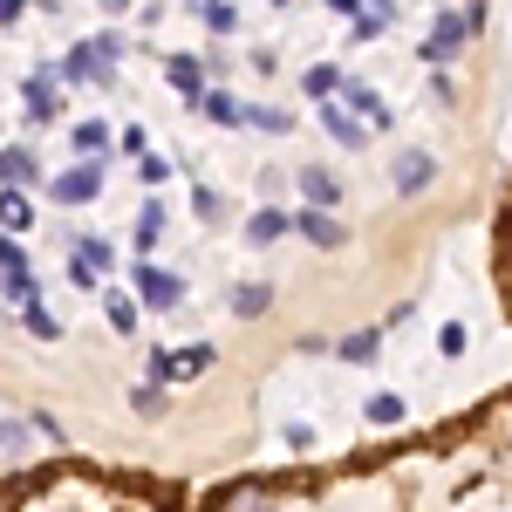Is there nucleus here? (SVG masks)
Wrapping results in <instances>:
<instances>
[{
	"label": "nucleus",
	"mask_w": 512,
	"mask_h": 512,
	"mask_svg": "<svg viewBox=\"0 0 512 512\" xmlns=\"http://www.w3.org/2000/svg\"><path fill=\"white\" fill-rule=\"evenodd\" d=\"M130 294H137V308H178L185 301V274H171L158 260H137V274H130Z\"/></svg>",
	"instance_id": "obj_1"
},
{
	"label": "nucleus",
	"mask_w": 512,
	"mask_h": 512,
	"mask_svg": "<svg viewBox=\"0 0 512 512\" xmlns=\"http://www.w3.org/2000/svg\"><path fill=\"white\" fill-rule=\"evenodd\" d=\"M21 103H28V123H55L62 117V69H35L21 82Z\"/></svg>",
	"instance_id": "obj_2"
},
{
	"label": "nucleus",
	"mask_w": 512,
	"mask_h": 512,
	"mask_svg": "<svg viewBox=\"0 0 512 512\" xmlns=\"http://www.w3.org/2000/svg\"><path fill=\"white\" fill-rule=\"evenodd\" d=\"M96 192H103V164H76V171L48 178V198H55V205H89Z\"/></svg>",
	"instance_id": "obj_3"
},
{
	"label": "nucleus",
	"mask_w": 512,
	"mask_h": 512,
	"mask_svg": "<svg viewBox=\"0 0 512 512\" xmlns=\"http://www.w3.org/2000/svg\"><path fill=\"white\" fill-rule=\"evenodd\" d=\"M465 41H472V21H465V14H437L431 41H424L417 55H424V62H451V55H458Z\"/></svg>",
	"instance_id": "obj_4"
},
{
	"label": "nucleus",
	"mask_w": 512,
	"mask_h": 512,
	"mask_svg": "<svg viewBox=\"0 0 512 512\" xmlns=\"http://www.w3.org/2000/svg\"><path fill=\"white\" fill-rule=\"evenodd\" d=\"M103 274H110V246H103V239H76V246H69V280H76V287H96Z\"/></svg>",
	"instance_id": "obj_5"
},
{
	"label": "nucleus",
	"mask_w": 512,
	"mask_h": 512,
	"mask_svg": "<svg viewBox=\"0 0 512 512\" xmlns=\"http://www.w3.org/2000/svg\"><path fill=\"white\" fill-rule=\"evenodd\" d=\"M342 110H362V123H369V130H390V123H396V110L376 96V89H369V82H342Z\"/></svg>",
	"instance_id": "obj_6"
},
{
	"label": "nucleus",
	"mask_w": 512,
	"mask_h": 512,
	"mask_svg": "<svg viewBox=\"0 0 512 512\" xmlns=\"http://www.w3.org/2000/svg\"><path fill=\"white\" fill-rule=\"evenodd\" d=\"M35 178H41V158L28 144H7V151H0V185H7V192H28Z\"/></svg>",
	"instance_id": "obj_7"
},
{
	"label": "nucleus",
	"mask_w": 512,
	"mask_h": 512,
	"mask_svg": "<svg viewBox=\"0 0 512 512\" xmlns=\"http://www.w3.org/2000/svg\"><path fill=\"white\" fill-rule=\"evenodd\" d=\"M212 512H274V485H226Z\"/></svg>",
	"instance_id": "obj_8"
},
{
	"label": "nucleus",
	"mask_w": 512,
	"mask_h": 512,
	"mask_svg": "<svg viewBox=\"0 0 512 512\" xmlns=\"http://www.w3.org/2000/svg\"><path fill=\"white\" fill-rule=\"evenodd\" d=\"M294 233H308L315 239V246H342V226H335V212H328V205H308V212H294Z\"/></svg>",
	"instance_id": "obj_9"
},
{
	"label": "nucleus",
	"mask_w": 512,
	"mask_h": 512,
	"mask_svg": "<svg viewBox=\"0 0 512 512\" xmlns=\"http://www.w3.org/2000/svg\"><path fill=\"white\" fill-rule=\"evenodd\" d=\"M431 178H437L431 151H403V158H396V192H424Z\"/></svg>",
	"instance_id": "obj_10"
},
{
	"label": "nucleus",
	"mask_w": 512,
	"mask_h": 512,
	"mask_svg": "<svg viewBox=\"0 0 512 512\" xmlns=\"http://www.w3.org/2000/svg\"><path fill=\"white\" fill-rule=\"evenodd\" d=\"M62 82H110V62L82 41V48H69V62H62Z\"/></svg>",
	"instance_id": "obj_11"
},
{
	"label": "nucleus",
	"mask_w": 512,
	"mask_h": 512,
	"mask_svg": "<svg viewBox=\"0 0 512 512\" xmlns=\"http://www.w3.org/2000/svg\"><path fill=\"white\" fill-rule=\"evenodd\" d=\"M321 123H328V137H335L342 151H362V137H369V130H362V117H349L342 103H328V110H321Z\"/></svg>",
	"instance_id": "obj_12"
},
{
	"label": "nucleus",
	"mask_w": 512,
	"mask_h": 512,
	"mask_svg": "<svg viewBox=\"0 0 512 512\" xmlns=\"http://www.w3.org/2000/svg\"><path fill=\"white\" fill-rule=\"evenodd\" d=\"M294 185H301V198H308V205H335V198H342L335 171H321V164H301V178H294Z\"/></svg>",
	"instance_id": "obj_13"
},
{
	"label": "nucleus",
	"mask_w": 512,
	"mask_h": 512,
	"mask_svg": "<svg viewBox=\"0 0 512 512\" xmlns=\"http://www.w3.org/2000/svg\"><path fill=\"white\" fill-rule=\"evenodd\" d=\"M28 424H14V417H0V465H7V472H14V465H28V451H35V444H28Z\"/></svg>",
	"instance_id": "obj_14"
},
{
	"label": "nucleus",
	"mask_w": 512,
	"mask_h": 512,
	"mask_svg": "<svg viewBox=\"0 0 512 512\" xmlns=\"http://www.w3.org/2000/svg\"><path fill=\"white\" fill-rule=\"evenodd\" d=\"M287 226H294L287 212H274V205H260V212L246 219V246H274V239L287 233Z\"/></svg>",
	"instance_id": "obj_15"
},
{
	"label": "nucleus",
	"mask_w": 512,
	"mask_h": 512,
	"mask_svg": "<svg viewBox=\"0 0 512 512\" xmlns=\"http://www.w3.org/2000/svg\"><path fill=\"white\" fill-rule=\"evenodd\" d=\"M192 110H205L212 123H226V130H233V123H246V110H239L226 89H198V96H192Z\"/></svg>",
	"instance_id": "obj_16"
},
{
	"label": "nucleus",
	"mask_w": 512,
	"mask_h": 512,
	"mask_svg": "<svg viewBox=\"0 0 512 512\" xmlns=\"http://www.w3.org/2000/svg\"><path fill=\"white\" fill-rule=\"evenodd\" d=\"M164 369H171V383H192V376H205V369H212V349H205V342H198V349H164Z\"/></svg>",
	"instance_id": "obj_17"
},
{
	"label": "nucleus",
	"mask_w": 512,
	"mask_h": 512,
	"mask_svg": "<svg viewBox=\"0 0 512 512\" xmlns=\"http://www.w3.org/2000/svg\"><path fill=\"white\" fill-rule=\"evenodd\" d=\"M267 308H274V287H260V280L233 287V315H239V321H260Z\"/></svg>",
	"instance_id": "obj_18"
},
{
	"label": "nucleus",
	"mask_w": 512,
	"mask_h": 512,
	"mask_svg": "<svg viewBox=\"0 0 512 512\" xmlns=\"http://www.w3.org/2000/svg\"><path fill=\"white\" fill-rule=\"evenodd\" d=\"M164 76H171V89H185V96H198V89H205L198 55H164Z\"/></svg>",
	"instance_id": "obj_19"
},
{
	"label": "nucleus",
	"mask_w": 512,
	"mask_h": 512,
	"mask_svg": "<svg viewBox=\"0 0 512 512\" xmlns=\"http://www.w3.org/2000/svg\"><path fill=\"white\" fill-rule=\"evenodd\" d=\"M28 226H35L28 192H0V233H28Z\"/></svg>",
	"instance_id": "obj_20"
},
{
	"label": "nucleus",
	"mask_w": 512,
	"mask_h": 512,
	"mask_svg": "<svg viewBox=\"0 0 512 512\" xmlns=\"http://www.w3.org/2000/svg\"><path fill=\"white\" fill-rule=\"evenodd\" d=\"M21 328H28V335H35V342H55V335H62V321L48 315V308H41V301H21Z\"/></svg>",
	"instance_id": "obj_21"
},
{
	"label": "nucleus",
	"mask_w": 512,
	"mask_h": 512,
	"mask_svg": "<svg viewBox=\"0 0 512 512\" xmlns=\"http://www.w3.org/2000/svg\"><path fill=\"white\" fill-rule=\"evenodd\" d=\"M158 239H164V205H158V198H151V205L137 212V253H151Z\"/></svg>",
	"instance_id": "obj_22"
},
{
	"label": "nucleus",
	"mask_w": 512,
	"mask_h": 512,
	"mask_svg": "<svg viewBox=\"0 0 512 512\" xmlns=\"http://www.w3.org/2000/svg\"><path fill=\"white\" fill-rule=\"evenodd\" d=\"M7 301H41V280H35L28 260H21V267H7Z\"/></svg>",
	"instance_id": "obj_23"
},
{
	"label": "nucleus",
	"mask_w": 512,
	"mask_h": 512,
	"mask_svg": "<svg viewBox=\"0 0 512 512\" xmlns=\"http://www.w3.org/2000/svg\"><path fill=\"white\" fill-rule=\"evenodd\" d=\"M335 349L349 355V362H376V349H383V335H376V328H362V335H342Z\"/></svg>",
	"instance_id": "obj_24"
},
{
	"label": "nucleus",
	"mask_w": 512,
	"mask_h": 512,
	"mask_svg": "<svg viewBox=\"0 0 512 512\" xmlns=\"http://www.w3.org/2000/svg\"><path fill=\"white\" fill-rule=\"evenodd\" d=\"M103 315H110V328L130 335V328H137V294H110V301H103Z\"/></svg>",
	"instance_id": "obj_25"
},
{
	"label": "nucleus",
	"mask_w": 512,
	"mask_h": 512,
	"mask_svg": "<svg viewBox=\"0 0 512 512\" xmlns=\"http://www.w3.org/2000/svg\"><path fill=\"white\" fill-rule=\"evenodd\" d=\"M198 14H205V28H212V35H233V28H239V14L226 7V0H198Z\"/></svg>",
	"instance_id": "obj_26"
},
{
	"label": "nucleus",
	"mask_w": 512,
	"mask_h": 512,
	"mask_svg": "<svg viewBox=\"0 0 512 512\" xmlns=\"http://www.w3.org/2000/svg\"><path fill=\"white\" fill-rule=\"evenodd\" d=\"M103 144H110V123H96V117H89V123H76V151H82V158H96Z\"/></svg>",
	"instance_id": "obj_27"
},
{
	"label": "nucleus",
	"mask_w": 512,
	"mask_h": 512,
	"mask_svg": "<svg viewBox=\"0 0 512 512\" xmlns=\"http://www.w3.org/2000/svg\"><path fill=\"white\" fill-rule=\"evenodd\" d=\"M130 410H137V417H164V390L158 383H137V390H130Z\"/></svg>",
	"instance_id": "obj_28"
},
{
	"label": "nucleus",
	"mask_w": 512,
	"mask_h": 512,
	"mask_svg": "<svg viewBox=\"0 0 512 512\" xmlns=\"http://www.w3.org/2000/svg\"><path fill=\"white\" fill-rule=\"evenodd\" d=\"M246 117L260 123L267 137H287V130H294V117H287V110H274V103H260V110H246Z\"/></svg>",
	"instance_id": "obj_29"
},
{
	"label": "nucleus",
	"mask_w": 512,
	"mask_h": 512,
	"mask_svg": "<svg viewBox=\"0 0 512 512\" xmlns=\"http://www.w3.org/2000/svg\"><path fill=\"white\" fill-rule=\"evenodd\" d=\"M192 212H198V219H219V212H226V198L212 192V185H198V192H192Z\"/></svg>",
	"instance_id": "obj_30"
},
{
	"label": "nucleus",
	"mask_w": 512,
	"mask_h": 512,
	"mask_svg": "<svg viewBox=\"0 0 512 512\" xmlns=\"http://www.w3.org/2000/svg\"><path fill=\"white\" fill-rule=\"evenodd\" d=\"M396 417H403L396 396H369V424H396Z\"/></svg>",
	"instance_id": "obj_31"
},
{
	"label": "nucleus",
	"mask_w": 512,
	"mask_h": 512,
	"mask_svg": "<svg viewBox=\"0 0 512 512\" xmlns=\"http://www.w3.org/2000/svg\"><path fill=\"white\" fill-rule=\"evenodd\" d=\"M137 178H144V185H164V178H171V164H164V158H151V151H144V164H137Z\"/></svg>",
	"instance_id": "obj_32"
},
{
	"label": "nucleus",
	"mask_w": 512,
	"mask_h": 512,
	"mask_svg": "<svg viewBox=\"0 0 512 512\" xmlns=\"http://www.w3.org/2000/svg\"><path fill=\"white\" fill-rule=\"evenodd\" d=\"M308 89H315V96H335L342 76H335V69H308Z\"/></svg>",
	"instance_id": "obj_33"
},
{
	"label": "nucleus",
	"mask_w": 512,
	"mask_h": 512,
	"mask_svg": "<svg viewBox=\"0 0 512 512\" xmlns=\"http://www.w3.org/2000/svg\"><path fill=\"white\" fill-rule=\"evenodd\" d=\"M437 349H444V355H465V328H458V321H451V328H444V335H437Z\"/></svg>",
	"instance_id": "obj_34"
},
{
	"label": "nucleus",
	"mask_w": 512,
	"mask_h": 512,
	"mask_svg": "<svg viewBox=\"0 0 512 512\" xmlns=\"http://www.w3.org/2000/svg\"><path fill=\"white\" fill-rule=\"evenodd\" d=\"M89 48H96L103 62H117V55H123V35H96V41H89Z\"/></svg>",
	"instance_id": "obj_35"
},
{
	"label": "nucleus",
	"mask_w": 512,
	"mask_h": 512,
	"mask_svg": "<svg viewBox=\"0 0 512 512\" xmlns=\"http://www.w3.org/2000/svg\"><path fill=\"white\" fill-rule=\"evenodd\" d=\"M7 267H21V246H14V233L0 239V274H7Z\"/></svg>",
	"instance_id": "obj_36"
},
{
	"label": "nucleus",
	"mask_w": 512,
	"mask_h": 512,
	"mask_svg": "<svg viewBox=\"0 0 512 512\" xmlns=\"http://www.w3.org/2000/svg\"><path fill=\"white\" fill-rule=\"evenodd\" d=\"M21 7H28V0H0V28H14V21H21Z\"/></svg>",
	"instance_id": "obj_37"
},
{
	"label": "nucleus",
	"mask_w": 512,
	"mask_h": 512,
	"mask_svg": "<svg viewBox=\"0 0 512 512\" xmlns=\"http://www.w3.org/2000/svg\"><path fill=\"white\" fill-rule=\"evenodd\" d=\"M328 7H335V14H349V21L362 14V0H328Z\"/></svg>",
	"instance_id": "obj_38"
},
{
	"label": "nucleus",
	"mask_w": 512,
	"mask_h": 512,
	"mask_svg": "<svg viewBox=\"0 0 512 512\" xmlns=\"http://www.w3.org/2000/svg\"><path fill=\"white\" fill-rule=\"evenodd\" d=\"M123 7H130V0H103V14H123Z\"/></svg>",
	"instance_id": "obj_39"
},
{
	"label": "nucleus",
	"mask_w": 512,
	"mask_h": 512,
	"mask_svg": "<svg viewBox=\"0 0 512 512\" xmlns=\"http://www.w3.org/2000/svg\"><path fill=\"white\" fill-rule=\"evenodd\" d=\"M274 7H287V0H274Z\"/></svg>",
	"instance_id": "obj_40"
},
{
	"label": "nucleus",
	"mask_w": 512,
	"mask_h": 512,
	"mask_svg": "<svg viewBox=\"0 0 512 512\" xmlns=\"http://www.w3.org/2000/svg\"><path fill=\"white\" fill-rule=\"evenodd\" d=\"M472 7H485V0H472Z\"/></svg>",
	"instance_id": "obj_41"
},
{
	"label": "nucleus",
	"mask_w": 512,
	"mask_h": 512,
	"mask_svg": "<svg viewBox=\"0 0 512 512\" xmlns=\"http://www.w3.org/2000/svg\"><path fill=\"white\" fill-rule=\"evenodd\" d=\"M192 7H198V0H192Z\"/></svg>",
	"instance_id": "obj_42"
}]
</instances>
